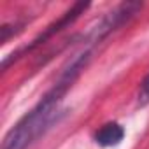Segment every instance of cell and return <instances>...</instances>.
<instances>
[{"label": "cell", "mask_w": 149, "mask_h": 149, "mask_svg": "<svg viewBox=\"0 0 149 149\" xmlns=\"http://www.w3.org/2000/svg\"><path fill=\"white\" fill-rule=\"evenodd\" d=\"M90 58H91V51L84 49L70 60V63L60 76L58 83L42 97V100L26 116H23L16 123L14 128H11V132L4 139L2 149H26L54 123L61 98L72 88L74 81L79 77V74L84 70Z\"/></svg>", "instance_id": "1"}, {"label": "cell", "mask_w": 149, "mask_h": 149, "mask_svg": "<svg viewBox=\"0 0 149 149\" xmlns=\"http://www.w3.org/2000/svg\"><path fill=\"white\" fill-rule=\"evenodd\" d=\"M142 9L140 2H125L119 4L116 9H112L90 33V42H100L102 39H105L111 32H114L116 28H119L121 25H125L128 19H132L139 11Z\"/></svg>", "instance_id": "2"}, {"label": "cell", "mask_w": 149, "mask_h": 149, "mask_svg": "<svg viewBox=\"0 0 149 149\" xmlns=\"http://www.w3.org/2000/svg\"><path fill=\"white\" fill-rule=\"evenodd\" d=\"M88 7H90V4H88V2H77V4H74V6H72V7H70V9H68V11H67V13H65V14H63V16H61L60 19H58V21H54L53 25H49V26H47V28H46V30H44V32H42V33H40V35H39L37 39H33V42H32V44H28V46H26L25 49L18 51V53H16V56H13L11 60L18 58V56L21 54V53L32 51L33 47L40 46L42 42H46V40H47L49 37H53L54 33H58V32H60V30H63L65 26L72 25L74 21H76V19L79 18V14H83V13H84V11L88 9ZM11 60H4V63H2V65H4V68H6V67L9 65V61H11Z\"/></svg>", "instance_id": "3"}, {"label": "cell", "mask_w": 149, "mask_h": 149, "mask_svg": "<svg viewBox=\"0 0 149 149\" xmlns=\"http://www.w3.org/2000/svg\"><path fill=\"white\" fill-rule=\"evenodd\" d=\"M123 137H125V128L119 123H107L95 133L97 144H100L104 147L118 146L123 140Z\"/></svg>", "instance_id": "4"}, {"label": "cell", "mask_w": 149, "mask_h": 149, "mask_svg": "<svg viewBox=\"0 0 149 149\" xmlns=\"http://www.w3.org/2000/svg\"><path fill=\"white\" fill-rule=\"evenodd\" d=\"M137 104H139V107H146L149 104V74L144 77V81L140 83L139 95H137Z\"/></svg>", "instance_id": "5"}]
</instances>
